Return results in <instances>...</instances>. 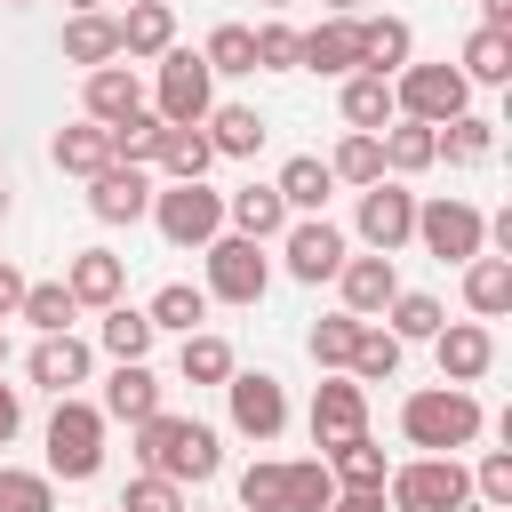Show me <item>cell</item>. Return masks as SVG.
I'll return each mask as SVG.
<instances>
[{
  "label": "cell",
  "instance_id": "obj_1",
  "mask_svg": "<svg viewBox=\"0 0 512 512\" xmlns=\"http://www.w3.org/2000/svg\"><path fill=\"white\" fill-rule=\"evenodd\" d=\"M136 472H160V480H176V488H200V480H216L224 472V440H216V424H200V416H144L136 424Z\"/></svg>",
  "mask_w": 512,
  "mask_h": 512
},
{
  "label": "cell",
  "instance_id": "obj_2",
  "mask_svg": "<svg viewBox=\"0 0 512 512\" xmlns=\"http://www.w3.org/2000/svg\"><path fill=\"white\" fill-rule=\"evenodd\" d=\"M480 400L464 392V384H424V392H408L400 400V432H408V448H424V456H456V448H472L480 440Z\"/></svg>",
  "mask_w": 512,
  "mask_h": 512
},
{
  "label": "cell",
  "instance_id": "obj_3",
  "mask_svg": "<svg viewBox=\"0 0 512 512\" xmlns=\"http://www.w3.org/2000/svg\"><path fill=\"white\" fill-rule=\"evenodd\" d=\"M104 472V416H96V400H80V392H64L56 400V416H48V480H96Z\"/></svg>",
  "mask_w": 512,
  "mask_h": 512
},
{
  "label": "cell",
  "instance_id": "obj_4",
  "mask_svg": "<svg viewBox=\"0 0 512 512\" xmlns=\"http://www.w3.org/2000/svg\"><path fill=\"white\" fill-rule=\"evenodd\" d=\"M384 504L392 512H464L472 504V472L456 456H408V464H392Z\"/></svg>",
  "mask_w": 512,
  "mask_h": 512
},
{
  "label": "cell",
  "instance_id": "obj_5",
  "mask_svg": "<svg viewBox=\"0 0 512 512\" xmlns=\"http://www.w3.org/2000/svg\"><path fill=\"white\" fill-rule=\"evenodd\" d=\"M208 104H216V72L200 64V48H168V56L152 64V112H160L168 128H200Z\"/></svg>",
  "mask_w": 512,
  "mask_h": 512
},
{
  "label": "cell",
  "instance_id": "obj_6",
  "mask_svg": "<svg viewBox=\"0 0 512 512\" xmlns=\"http://www.w3.org/2000/svg\"><path fill=\"white\" fill-rule=\"evenodd\" d=\"M416 240H424V256L432 264H472V256H488V216L472 208V200H416Z\"/></svg>",
  "mask_w": 512,
  "mask_h": 512
},
{
  "label": "cell",
  "instance_id": "obj_7",
  "mask_svg": "<svg viewBox=\"0 0 512 512\" xmlns=\"http://www.w3.org/2000/svg\"><path fill=\"white\" fill-rule=\"evenodd\" d=\"M208 304H264V288H272V256L256 248V240H240V232H216L208 248Z\"/></svg>",
  "mask_w": 512,
  "mask_h": 512
},
{
  "label": "cell",
  "instance_id": "obj_8",
  "mask_svg": "<svg viewBox=\"0 0 512 512\" xmlns=\"http://www.w3.org/2000/svg\"><path fill=\"white\" fill-rule=\"evenodd\" d=\"M392 112H400V120L440 128V120L472 112V88H464V72H456V64H408V72H392Z\"/></svg>",
  "mask_w": 512,
  "mask_h": 512
},
{
  "label": "cell",
  "instance_id": "obj_9",
  "mask_svg": "<svg viewBox=\"0 0 512 512\" xmlns=\"http://www.w3.org/2000/svg\"><path fill=\"white\" fill-rule=\"evenodd\" d=\"M152 224H160L168 248H192L200 256L224 232V192H208V184H160L152 192Z\"/></svg>",
  "mask_w": 512,
  "mask_h": 512
},
{
  "label": "cell",
  "instance_id": "obj_10",
  "mask_svg": "<svg viewBox=\"0 0 512 512\" xmlns=\"http://www.w3.org/2000/svg\"><path fill=\"white\" fill-rule=\"evenodd\" d=\"M224 408H232V432H240V440H256V448L288 432V392H280V376H272V368H232Z\"/></svg>",
  "mask_w": 512,
  "mask_h": 512
},
{
  "label": "cell",
  "instance_id": "obj_11",
  "mask_svg": "<svg viewBox=\"0 0 512 512\" xmlns=\"http://www.w3.org/2000/svg\"><path fill=\"white\" fill-rule=\"evenodd\" d=\"M360 240H368V256H400L408 240H416V192L400 184V176H376L368 192H360Z\"/></svg>",
  "mask_w": 512,
  "mask_h": 512
},
{
  "label": "cell",
  "instance_id": "obj_12",
  "mask_svg": "<svg viewBox=\"0 0 512 512\" xmlns=\"http://www.w3.org/2000/svg\"><path fill=\"white\" fill-rule=\"evenodd\" d=\"M344 256H352V248H344V232H336L328 216H296V224L280 232V264H288V280H304V288L336 280Z\"/></svg>",
  "mask_w": 512,
  "mask_h": 512
},
{
  "label": "cell",
  "instance_id": "obj_13",
  "mask_svg": "<svg viewBox=\"0 0 512 512\" xmlns=\"http://www.w3.org/2000/svg\"><path fill=\"white\" fill-rule=\"evenodd\" d=\"M360 432H368V384L320 376V384H312V448L328 456V448H344V440H360Z\"/></svg>",
  "mask_w": 512,
  "mask_h": 512
},
{
  "label": "cell",
  "instance_id": "obj_14",
  "mask_svg": "<svg viewBox=\"0 0 512 512\" xmlns=\"http://www.w3.org/2000/svg\"><path fill=\"white\" fill-rule=\"evenodd\" d=\"M432 360H440V384H480L488 368H496V328L488 320H448L440 336H432Z\"/></svg>",
  "mask_w": 512,
  "mask_h": 512
},
{
  "label": "cell",
  "instance_id": "obj_15",
  "mask_svg": "<svg viewBox=\"0 0 512 512\" xmlns=\"http://www.w3.org/2000/svg\"><path fill=\"white\" fill-rule=\"evenodd\" d=\"M152 192H160L152 168H120L112 160V168L88 176V216L96 224H136V216H152Z\"/></svg>",
  "mask_w": 512,
  "mask_h": 512
},
{
  "label": "cell",
  "instance_id": "obj_16",
  "mask_svg": "<svg viewBox=\"0 0 512 512\" xmlns=\"http://www.w3.org/2000/svg\"><path fill=\"white\" fill-rule=\"evenodd\" d=\"M296 72L352 80V72H360V16H320V24L296 40Z\"/></svg>",
  "mask_w": 512,
  "mask_h": 512
},
{
  "label": "cell",
  "instance_id": "obj_17",
  "mask_svg": "<svg viewBox=\"0 0 512 512\" xmlns=\"http://www.w3.org/2000/svg\"><path fill=\"white\" fill-rule=\"evenodd\" d=\"M336 312H352V320H384V304L400 296V272H392V256H344L336 264Z\"/></svg>",
  "mask_w": 512,
  "mask_h": 512
},
{
  "label": "cell",
  "instance_id": "obj_18",
  "mask_svg": "<svg viewBox=\"0 0 512 512\" xmlns=\"http://www.w3.org/2000/svg\"><path fill=\"white\" fill-rule=\"evenodd\" d=\"M96 416L104 424H144V416H160V376L144 368V360H112V376H104V400H96Z\"/></svg>",
  "mask_w": 512,
  "mask_h": 512
},
{
  "label": "cell",
  "instance_id": "obj_19",
  "mask_svg": "<svg viewBox=\"0 0 512 512\" xmlns=\"http://www.w3.org/2000/svg\"><path fill=\"white\" fill-rule=\"evenodd\" d=\"M128 112H144V80H136V64H96V72L80 80V120L112 128V120H128Z\"/></svg>",
  "mask_w": 512,
  "mask_h": 512
},
{
  "label": "cell",
  "instance_id": "obj_20",
  "mask_svg": "<svg viewBox=\"0 0 512 512\" xmlns=\"http://www.w3.org/2000/svg\"><path fill=\"white\" fill-rule=\"evenodd\" d=\"M176 48V8L168 0H128L120 16V64H160Z\"/></svg>",
  "mask_w": 512,
  "mask_h": 512
},
{
  "label": "cell",
  "instance_id": "obj_21",
  "mask_svg": "<svg viewBox=\"0 0 512 512\" xmlns=\"http://www.w3.org/2000/svg\"><path fill=\"white\" fill-rule=\"evenodd\" d=\"M296 216H288V200L272 192V184H240V192H224V232H240V240H280Z\"/></svg>",
  "mask_w": 512,
  "mask_h": 512
},
{
  "label": "cell",
  "instance_id": "obj_22",
  "mask_svg": "<svg viewBox=\"0 0 512 512\" xmlns=\"http://www.w3.org/2000/svg\"><path fill=\"white\" fill-rule=\"evenodd\" d=\"M88 368H96V352H88L72 328H64V336H40V344H32V360H24V376H32L40 392H56V400H64L72 384H88Z\"/></svg>",
  "mask_w": 512,
  "mask_h": 512
},
{
  "label": "cell",
  "instance_id": "obj_23",
  "mask_svg": "<svg viewBox=\"0 0 512 512\" xmlns=\"http://www.w3.org/2000/svg\"><path fill=\"white\" fill-rule=\"evenodd\" d=\"M200 136H208V152H216V160H256L272 128H264V112H256V104H208Z\"/></svg>",
  "mask_w": 512,
  "mask_h": 512
},
{
  "label": "cell",
  "instance_id": "obj_24",
  "mask_svg": "<svg viewBox=\"0 0 512 512\" xmlns=\"http://www.w3.org/2000/svg\"><path fill=\"white\" fill-rule=\"evenodd\" d=\"M64 288H72V304H80V312H104V304H120L128 264H120L112 248H80V256L64 264Z\"/></svg>",
  "mask_w": 512,
  "mask_h": 512
},
{
  "label": "cell",
  "instance_id": "obj_25",
  "mask_svg": "<svg viewBox=\"0 0 512 512\" xmlns=\"http://www.w3.org/2000/svg\"><path fill=\"white\" fill-rule=\"evenodd\" d=\"M408 64H416V32H408V16H360V72L392 80V72H408Z\"/></svg>",
  "mask_w": 512,
  "mask_h": 512
},
{
  "label": "cell",
  "instance_id": "obj_26",
  "mask_svg": "<svg viewBox=\"0 0 512 512\" xmlns=\"http://www.w3.org/2000/svg\"><path fill=\"white\" fill-rule=\"evenodd\" d=\"M320 464H328V480H336L344 496H384V480H392V464H384V448H376L368 432L344 440V448H328Z\"/></svg>",
  "mask_w": 512,
  "mask_h": 512
},
{
  "label": "cell",
  "instance_id": "obj_27",
  "mask_svg": "<svg viewBox=\"0 0 512 512\" xmlns=\"http://www.w3.org/2000/svg\"><path fill=\"white\" fill-rule=\"evenodd\" d=\"M488 152H496V120L488 112H456V120L432 128V160H448V168H480Z\"/></svg>",
  "mask_w": 512,
  "mask_h": 512
},
{
  "label": "cell",
  "instance_id": "obj_28",
  "mask_svg": "<svg viewBox=\"0 0 512 512\" xmlns=\"http://www.w3.org/2000/svg\"><path fill=\"white\" fill-rule=\"evenodd\" d=\"M272 192L288 200V216H320V208H328V192H336V176H328V160H320V152H296V160H280Z\"/></svg>",
  "mask_w": 512,
  "mask_h": 512
},
{
  "label": "cell",
  "instance_id": "obj_29",
  "mask_svg": "<svg viewBox=\"0 0 512 512\" xmlns=\"http://www.w3.org/2000/svg\"><path fill=\"white\" fill-rule=\"evenodd\" d=\"M56 48H64V64H80V72L120 64V16H104V8H96V16H72Z\"/></svg>",
  "mask_w": 512,
  "mask_h": 512
},
{
  "label": "cell",
  "instance_id": "obj_30",
  "mask_svg": "<svg viewBox=\"0 0 512 512\" xmlns=\"http://www.w3.org/2000/svg\"><path fill=\"white\" fill-rule=\"evenodd\" d=\"M336 112H344V128H360V136H384L400 112H392V80H376V72H352L344 80V96H336Z\"/></svg>",
  "mask_w": 512,
  "mask_h": 512
},
{
  "label": "cell",
  "instance_id": "obj_31",
  "mask_svg": "<svg viewBox=\"0 0 512 512\" xmlns=\"http://www.w3.org/2000/svg\"><path fill=\"white\" fill-rule=\"evenodd\" d=\"M152 168H160L168 184H208L216 152H208V136H200V128H160V152H152Z\"/></svg>",
  "mask_w": 512,
  "mask_h": 512
},
{
  "label": "cell",
  "instance_id": "obj_32",
  "mask_svg": "<svg viewBox=\"0 0 512 512\" xmlns=\"http://www.w3.org/2000/svg\"><path fill=\"white\" fill-rule=\"evenodd\" d=\"M464 304H472V320H504L512 312V256H472L464 264Z\"/></svg>",
  "mask_w": 512,
  "mask_h": 512
},
{
  "label": "cell",
  "instance_id": "obj_33",
  "mask_svg": "<svg viewBox=\"0 0 512 512\" xmlns=\"http://www.w3.org/2000/svg\"><path fill=\"white\" fill-rule=\"evenodd\" d=\"M48 160H56L64 176H96V168H112V136H104L96 120H72V128H56Z\"/></svg>",
  "mask_w": 512,
  "mask_h": 512
},
{
  "label": "cell",
  "instance_id": "obj_34",
  "mask_svg": "<svg viewBox=\"0 0 512 512\" xmlns=\"http://www.w3.org/2000/svg\"><path fill=\"white\" fill-rule=\"evenodd\" d=\"M144 320H152V336H192V328L208 320V288H192V280H168V288L144 304Z\"/></svg>",
  "mask_w": 512,
  "mask_h": 512
},
{
  "label": "cell",
  "instance_id": "obj_35",
  "mask_svg": "<svg viewBox=\"0 0 512 512\" xmlns=\"http://www.w3.org/2000/svg\"><path fill=\"white\" fill-rule=\"evenodd\" d=\"M232 368H240V360H232V344H224V336H208V328H192V336L176 344V376H184V384H216V392H224V384H232Z\"/></svg>",
  "mask_w": 512,
  "mask_h": 512
},
{
  "label": "cell",
  "instance_id": "obj_36",
  "mask_svg": "<svg viewBox=\"0 0 512 512\" xmlns=\"http://www.w3.org/2000/svg\"><path fill=\"white\" fill-rule=\"evenodd\" d=\"M344 376H352V384H392V376H400V336H392V328H376V320H360Z\"/></svg>",
  "mask_w": 512,
  "mask_h": 512
},
{
  "label": "cell",
  "instance_id": "obj_37",
  "mask_svg": "<svg viewBox=\"0 0 512 512\" xmlns=\"http://www.w3.org/2000/svg\"><path fill=\"white\" fill-rule=\"evenodd\" d=\"M456 72H464V88H504L512 80V32H472Z\"/></svg>",
  "mask_w": 512,
  "mask_h": 512
},
{
  "label": "cell",
  "instance_id": "obj_38",
  "mask_svg": "<svg viewBox=\"0 0 512 512\" xmlns=\"http://www.w3.org/2000/svg\"><path fill=\"white\" fill-rule=\"evenodd\" d=\"M384 320H392V336H400V344H432V336L448 328V304H440V296H424V288H400V296L384 304Z\"/></svg>",
  "mask_w": 512,
  "mask_h": 512
},
{
  "label": "cell",
  "instance_id": "obj_39",
  "mask_svg": "<svg viewBox=\"0 0 512 512\" xmlns=\"http://www.w3.org/2000/svg\"><path fill=\"white\" fill-rule=\"evenodd\" d=\"M376 144H384V176H400V184L432 168V128H424V120H392Z\"/></svg>",
  "mask_w": 512,
  "mask_h": 512
},
{
  "label": "cell",
  "instance_id": "obj_40",
  "mask_svg": "<svg viewBox=\"0 0 512 512\" xmlns=\"http://www.w3.org/2000/svg\"><path fill=\"white\" fill-rule=\"evenodd\" d=\"M16 320H32L40 336H64V328L80 320V304H72V288H64V280H24V304H16Z\"/></svg>",
  "mask_w": 512,
  "mask_h": 512
},
{
  "label": "cell",
  "instance_id": "obj_41",
  "mask_svg": "<svg viewBox=\"0 0 512 512\" xmlns=\"http://www.w3.org/2000/svg\"><path fill=\"white\" fill-rule=\"evenodd\" d=\"M160 128H168V120H160L152 104H144V112H128V120H112V128H104V136H112V160H120V168H152Z\"/></svg>",
  "mask_w": 512,
  "mask_h": 512
},
{
  "label": "cell",
  "instance_id": "obj_42",
  "mask_svg": "<svg viewBox=\"0 0 512 512\" xmlns=\"http://www.w3.org/2000/svg\"><path fill=\"white\" fill-rule=\"evenodd\" d=\"M328 176H336V184H352V192H368V184L384 176V144H376V136H360V128H344V144L328 152Z\"/></svg>",
  "mask_w": 512,
  "mask_h": 512
},
{
  "label": "cell",
  "instance_id": "obj_43",
  "mask_svg": "<svg viewBox=\"0 0 512 512\" xmlns=\"http://www.w3.org/2000/svg\"><path fill=\"white\" fill-rule=\"evenodd\" d=\"M96 344H104L112 360H144L160 336H152V320H144L136 304H104V328H96Z\"/></svg>",
  "mask_w": 512,
  "mask_h": 512
},
{
  "label": "cell",
  "instance_id": "obj_44",
  "mask_svg": "<svg viewBox=\"0 0 512 512\" xmlns=\"http://www.w3.org/2000/svg\"><path fill=\"white\" fill-rule=\"evenodd\" d=\"M352 336H360V320H352V312H328V320H312V336H304L312 368H320V376H344V360H352Z\"/></svg>",
  "mask_w": 512,
  "mask_h": 512
},
{
  "label": "cell",
  "instance_id": "obj_45",
  "mask_svg": "<svg viewBox=\"0 0 512 512\" xmlns=\"http://www.w3.org/2000/svg\"><path fill=\"white\" fill-rule=\"evenodd\" d=\"M240 512H288V464L280 456H256L240 472Z\"/></svg>",
  "mask_w": 512,
  "mask_h": 512
},
{
  "label": "cell",
  "instance_id": "obj_46",
  "mask_svg": "<svg viewBox=\"0 0 512 512\" xmlns=\"http://www.w3.org/2000/svg\"><path fill=\"white\" fill-rule=\"evenodd\" d=\"M208 72H256V24H216L208 48H200Z\"/></svg>",
  "mask_w": 512,
  "mask_h": 512
},
{
  "label": "cell",
  "instance_id": "obj_47",
  "mask_svg": "<svg viewBox=\"0 0 512 512\" xmlns=\"http://www.w3.org/2000/svg\"><path fill=\"white\" fill-rule=\"evenodd\" d=\"M0 512H56V480L24 472V464H0Z\"/></svg>",
  "mask_w": 512,
  "mask_h": 512
},
{
  "label": "cell",
  "instance_id": "obj_48",
  "mask_svg": "<svg viewBox=\"0 0 512 512\" xmlns=\"http://www.w3.org/2000/svg\"><path fill=\"white\" fill-rule=\"evenodd\" d=\"M328 504H336L328 464H320V456H296V464H288V512H328Z\"/></svg>",
  "mask_w": 512,
  "mask_h": 512
},
{
  "label": "cell",
  "instance_id": "obj_49",
  "mask_svg": "<svg viewBox=\"0 0 512 512\" xmlns=\"http://www.w3.org/2000/svg\"><path fill=\"white\" fill-rule=\"evenodd\" d=\"M296 40H304V32H296L288 16H264V24H256V72H296Z\"/></svg>",
  "mask_w": 512,
  "mask_h": 512
},
{
  "label": "cell",
  "instance_id": "obj_50",
  "mask_svg": "<svg viewBox=\"0 0 512 512\" xmlns=\"http://www.w3.org/2000/svg\"><path fill=\"white\" fill-rule=\"evenodd\" d=\"M472 504L512 512V448H488V456H480V472H472Z\"/></svg>",
  "mask_w": 512,
  "mask_h": 512
},
{
  "label": "cell",
  "instance_id": "obj_51",
  "mask_svg": "<svg viewBox=\"0 0 512 512\" xmlns=\"http://www.w3.org/2000/svg\"><path fill=\"white\" fill-rule=\"evenodd\" d=\"M112 512H184V488L176 480H160V472H136L128 488H120V504Z\"/></svg>",
  "mask_w": 512,
  "mask_h": 512
},
{
  "label": "cell",
  "instance_id": "obj_52",
  "mask_svg": "<svg viewBox=\"0 0 512 512\" xmlns=\"http://www.w3.org/2000/svg\"><path fill=\"white\" fill-rule=\"evenodd\" d=\"M16 432H24V392H16V384H0V448H8Z\"/></svg>",
  "mask_w": 512,
  "mask_h": 512
},
{
  "label": "cell",
  "instance_id": "obj_53",
  "mask_svg": "<svg viewBox=\"0 0 512 512\" xmlns=\"http://www.w3.org/2000/svg\"><path fill=\"white\" fill-rule=\"evenodd\" d=\"M16 304H24V272L0 256V320H16Z\"/></svg>",
  "mask_w": 512,
  "mask_h": 512
},
{
  "label": "cell",
  "instance_id": "obj_54",
  "mask_svg": "<svg viewBox=\"0 0 512 512\" xmlns=\"http://www.w3.org/2000/svg\"><path fill=\"white\" fill-rule=\"evenodd\" d=\"M480 32H512V0H480Z\"/></svg>",
  "mask_w": 512,
  "mask_h": 512
},
{
  "label": "cell",
  "instance_id": "obj_55",
  "mask_svg": "<svg viewBox=\"0 0 512 512\" xmlns=\"http://www.w3.org/2000/svg\"><path fill=\"white\" fill-rule=\"evenodd\" d=\"M328 512H384V496H344V488H336V504H328Z\"/></svg>",
  "mask_w": 512,
  "mask_h": 512
},
{
  "label": "cell",
  "instance_id": "obj_56",
  "mask_svg": "<svg viewBox=\"0 0 512 512\" xmlns=\"http://www.w3.org/2000/svg\"><path fill=\"white\" fill-rule=\"evenodd\" d=\"M320 8H328V16H360L368 0H320Z\"/></svg>",
  "mask_w": 512,
  "mask_h": 512
},
{
  "label": "cell",
  "instance_id": "obj_57",
  "mask_svg": "<svg viewBox=\"0 0 512 512\" xmlns=\"http://www.w3.org/2000/svg\"><path fill=\"white\" fill-rule=\"evenodd\" d=\"M64 8H72V16H96V8H104V0H64Z\"/></svg>",
  "mask_w": 512,
  "mask_h": 512
},
{
  "label": "cell",
  "instance_id": "obj_58",
  "mask_svg": "<svg viewBox=\"0 0 512 512\" xmlns=\"http://www.w3.org/2000/svg\"><path fill=\"white\" fill-rule=\"evenodd\" d=\"M0 368H8V328H0Z\"/></svg>",
  "mask_w": 512,
  "mask_h": 512
},
{
  "label": "cell",
  "instance_id": "obj_59",
  "mask_svg": "<svg viewBox=\"0 0 512 512\" xmlns=\"http://www.w3.org/2000/svg\"><path fill=\"white\" fill-rule=\"evenodd\" d=\"M0 224H8V184H0Z\"/></svg>",
  "mask_w": 512,
  "mask_h": 512
},
{
  "label": "cell",
  "instance_id": "obj_60",
  "mask_svg": "<svg viewBox=\"0 0 512 512\" xmlns=\"http://www.w3.org/2000/svg\"><path fill=\"white\" fill-rule=\"evenodd\" d=\"M264 8H272V16H280V8H288V0H264Z\"/></svg>",
  "mask_w": 512,
  "mask_h": 512
},
{
  "label": "cell",
  "instance_id": "obj_61",
  "mask_svg": "<svg viewBox=\"0 0 512 512\" xmlns=\"http://www.w3.org/2000/svg\"><path fill=\"white\" fill-rule=\"evenodd\" d=\"M8 8H32V0H8Z\"/></svg>",
  "mask_w": 512,
  "mask_h": 512
},
{
  "label": "cell",
  "instance_id": "obj_62",
  "mask_svg": "<svg viewBox=\"0 0 512 512\" xmlns=\"http://www.w3.org/2000/svg\"><path fill=\"white\" fill-rule=\"evenodd\" d=\"M384 512H392V504H384Z\"/></svg>",
  "mask_w": 512,
  "mask_h": 512
}]
</instances>
